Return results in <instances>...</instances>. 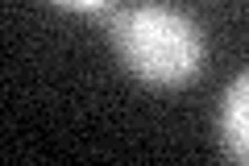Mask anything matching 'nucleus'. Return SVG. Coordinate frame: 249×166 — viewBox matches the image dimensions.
Segmentation results:
<instances>
[{
  "label": "nucleus",
  "mask_w": 249,
  "mask_h": 166,
  "mask_svg": "<svg viewBox=\"0 0 249 166\" xmlns=\"http://www.w3.org/2000/svg\"><path fill=\"white\" fill-rule=\"evenodd\" d=\"M116 58L150 88H183L204 67V34L191 17L158 4L121 9L108 17Z\"/></svg>",
  "instance_id": "obj_1"
},
{
  "label": "nucleus",
  "mask_w": 249,
  "mask_h": 166,
  "mask_svg": "<svg viewBox=\"0 0 249 166\" xmlns=\"http://www.w3.org/2000/svg\"><path fill=\"white\" fill-rule=\"evenodd\" d=\"M216 133H220L224 158L249 166V71H241V75L229 83L224 104H220V125H216Z\"/></svg>",
  "instance_id": "obj_2"
},
{
  "label": "nucleus",
  "mask_w": 249,
  "mask_h": 166,
  "mask_svg": "<svg viewBox=\"0 0 249 166\" xmlns=\"http://www.w3.org/2000/svg\"><path fill=\"white\" fill-rule=\"evenodd\" d=\"M54 4H62V9H75V13H104L112 0H54Z\"/></svg>",
  "instance_id": "obj_3"
}]
</instances>
